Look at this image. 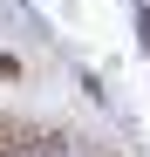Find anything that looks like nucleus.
<instances>
[{
	"mask_svg": "<svg viewBox=\"0 0 150 157\" xmlns=\"http://www.w3.org/2000/svg\"><path fill=\"white\" fill-rule=\"evenodd\" d=\"M14 144H28V130H21V123H7V116H0V157H14Z\"/></svg>",
	"mask_w": 150,
	"mask_h": 157,
	"instance_id": "obj_1",
	"label": "nucleus"
},
{
	"mask_svg": "<svg viewBox=\"0 0 150 157\" xmlns=\"http://www.w3.org/2000/svg\"><path fill=\"white\" fill-rule=\"evenodd\" d=\"M116 157H123V150H116Z\"/></svg>",
	"mask_w": 150,
	"mask_h": 157,
	"instance_id": "obj_2",
	"label": "nucleus"
}]
</instances>
